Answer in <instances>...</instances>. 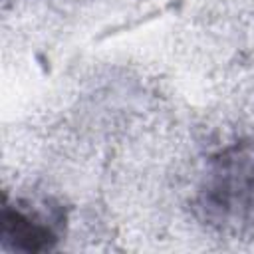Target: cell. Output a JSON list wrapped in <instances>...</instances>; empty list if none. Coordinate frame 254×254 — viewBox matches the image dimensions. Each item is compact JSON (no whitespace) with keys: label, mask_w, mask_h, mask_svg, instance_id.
Segmentation results:
<instances>
[{"label":"cell","mask_w":254,"mask_h":254,"mask_svg":"<svg viewBox=\"0 0 254 254\" xmlns=\"http://www.w3.org/2000/svg\"><path fill=\"white\" fill-rule=\"evenodd\" d=\"M58 236L54 226L38 212L4 204L2 210V242L12 250L44 252L54 248Z\"/></svg>","instance_id":"2"},{"label":"cell","mask_w":254,"mask_h":254,"mask_svg":"<svg viewBox=\"0 0 254 254\" xmlns=\"http://www.w3.org/2000/svg\"><path fill=\"white\" fill-rule=\"evenodd\" d=\"M206 204L224 218H242L254 210V157L238 151L218 161L206 187Z\"/></svg>","instance_id":"1"}]
</instances>
